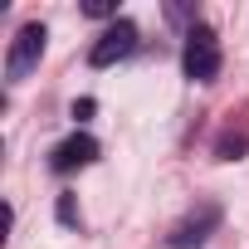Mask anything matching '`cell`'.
Returning a JSON list of instances; mask_svg holds the SVG:
<instances>
[{"mask_svg":"<svg viewBox=\"0 0 249 249\" xmlns=\"http://www.w3.org/2000/svg\"><path fill=\"white\" fill-rule=\"evenodd\" d=\"M93 107H98V103H93V98H78V103H73V117H78V122H83V117H93Z\"/></svg>","mask_w":249,"mask_h":249,"instance_id":"obj_8","label":"cell"},{"mask_svg":"<svg viewBox=\"0 0 249 249\" xmlns=\"http://www.w3.org/2000/svg\"><path fill=\"white\" fill-rule=\"evenodd\" d=\"M59 220H64V225H78V205H73V196H59Z\"/></svg>","mask_w":249,"mask_h":249,"instance_id":"obj_7","label":"cell"},{"mask_svg":"<svg viewBox=\"0 0 249 249\" xmlns=\"http://www.w3.org/2000/svg\"><path fill=\"white\" fill-rule=\"evenodd\" d=\"M137 25L132 20H117V25H107L103 35H98V44L88 49V64L93 69H112V64H122V59H127L132 49H137Z\"/></svg>","mask_w":249,"mask_h":249,"instance_id":"obj_3","label":"cell"},{"mask_svg":"<svg viewBox=\"0 0 249 249\" xmlns=\"http://www.w3.org/2000/svg\"><path fill=\"white\" fill-rule=\"evenodd\" d=\"M181 69H186L191 83H215V78H220V39H215L210 25H191V30H186Z\"/></svg>","mask_w":249,"mask_h":249,"instance_id":"obj_1","label":"cell"},{"mask_svg":"<svg viewBox=\"0 0 249 249\" xmlns=\"http://www.w3.org/2000/svg\"><path fill=\"white\" fill-rule=\"evenodd\" d=\"M215 230H220V205H215V200H205V205H196V210L171 230V239H166V244H171V249H200Z\"/></svg>","mask_w":249,"mask_h":249,"instance_id":"obj_4","label":"cell"},{"mask_svg":"<svg viewBox=\"0 0 249 249\" xmlns=\"http://www.w3.org/2000/svg\"><path fill=\"white\" fill-rule=\"evenodd\" d=\"M44 39H49V30H44L39 20H30V25L15 30L10 54H5V78H10V83H25V78L39 69V59H44Z\"/></svg>","mask_w":249,"mask_h":249,"instance_id":"obj_2","label":"cell"},{"mask_svg":"<svg viewBox=\"0 0 249 249\" xmlns=\"http://www.w3.org/2000/svg\"><path fill=\"white\" fill-rule=\"evenodd\" d=\"M98 161V142L88 137V132H73L69 142H59L54 152H49V166L59 171V176H69V171H78V166H93Z\"/></svg>","mask_w":249,"mask_h":249,"instance_id":"obj_5","label":"cell"},{"mask_svg":"<svg viewBox=\"0 0 249 249\" xmlns=\"http://www.w3.org/2000/svg\"><path fill=\"white\" fill-rule=\"evenodd\" d=\"M83 15H93V20H112V25H117V5H112V0H88Z\"/></svg>","mask_w":249,"mask_h":249,"instance_id":"obj_6","label":"cell"}]
</instances>
